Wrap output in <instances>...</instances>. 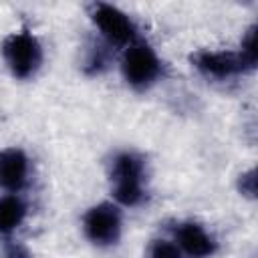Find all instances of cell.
<instances>
[{
  "instance_id": "8",
  "label": "cell",
  "mask_w": 258,
  "mask_h": 258,
  "mask_svg": "<svg viewBox=\"0 0 258 258\" xmlns=\"http://www.w3.org/2000/svg\"><path fill=\"white\" fill-rule=\"evenodd\" d=\"M28 179V157L22 149L8 147L0 151V187L18 191Z\"/></svg>"
},
{
  "instance_id": "11",
  "label": "cell",
  "mask_w": 258,
  "mask_h": 258,
  "mask_svg": "<svg viewBox=\"0 0 258 258\" xmlns=\"http://www.w3.org/2000/svg\"><path fill=\"white\" fill-rule=\"evenodd\" d=\"M147 258H181V252L177 244L169 240H153L147 250Z\"/></svg>"
},
{
  "instance_id": "5",
  "label": "cell",
  "mask_w": 258,
  "mask_h": 258,
  "mask_svg": "<svg viewBox=\"0 0 258 258\" xmlns=\"http://www.w3.org/2000/svg\"><path fill=\"white\" fill-rule=\"evenodd\" d=\"M189 60L204 77L216 81H226L252 71L244 56L232 50H198L189 56Z\"/></svg>"
},
{
  "instance_id": "7",
  "label": "cell",
  "mask_w": 258,
  "mask_h": 258,
  "mask_svg": "<svg viewBox=\"0 0 258 258\" xmlns=\"http://www.w3.org/2000/svg\"><path fill=\"white\" fill-rule=\"evenodd\" d=\"M175 244L187 258H208L216 252V240L196 222H181L175 228Z\"/></svg>"
},
{
  "instance_id": "3",
  "label": "cell",
  "mask_w": 258,
  "mask_h": 258,
  "mask_svg": "<svg viewBox=\"0 0 258 258\" xmlns=\"http://www.w3.org/2000/svg\"><path fill=\"white\" fill-rule=\"evenodd\" d=\"M121 71L125 81L135 87V89H147L149 85L155 83V79L161 73V62L155 54V50L141 40H135L127 46L123 60H121Z\"/></svg>"
},
{
  "instance_id": "6",
  "label": "cell",
  "mask_w": 258,
  "mask_h": 258,
  "mask_svg": "<svg viewBox=\"0 0 258 258\" xmlns=\"http://www.w3.org/2000/svg\"><path fill=\"white\" fill-rule=\"evenodd\" d=\"M83 228L93 244L111 246L121 236V214L111 204H99L85 214Z\"/></svg>"
},
{
  "instance_id": "4",
  "label": "cell",
  "mask_w": 258,
  "mask_h": 258,
  "mask_svg": "<svg viewBox=\"0 0 258 258\" xmlns=\"http://www.w3.org/2000/svg\"><path fill=\"white\" fill-rule=\"evenodd\" d=\"M91 18L109 44L129 46L131 42H135V36H137L135 24L119 8L105 4V2H95L91 6Z\"/></svg>"
},
{
  "instance_id": "12",
  "label": "cell",
  "mask_w": 258,
  "mask_h": 258,
  "mask_svg": "<svg viewBox=\"0 0 258 258\" xmlns=\"http://www.w3.org/2000/svg\"><path fill=\"white\" fill-rule=\"evenodd\" d=\"M107 67V50L101 48V46H91L89 50V56L85 60V71L89 75H99L103 69Z\"/></svg>"
},
{
  "instance_id": "10",
  "label": "cell",
  "mask_w": 258,
  "mask_h": 258,
  "mask_svg": "<svg viewBox=\"0 0 258 258\" xmlns=\"http://www.w3.org/2000/svg\"><path fill=\"white\" fill-rule=\"evenodd\" d=\"M242 56H244V60L254 69L256 67V60H258V44H256V26H250L248 28V32H246V36L242 38V46H240V50H238Z\"/></svg>"
},
{
  "instance_id": "1",
  "label": "cell",
  "mask_w": 258,
  "mask_h": 258,
  "mask_svg": "<svg viewBox=\"0 0 258 258\" xmlns=\"http://www.w3.org/2000/svg\"><path fill=\"white\" fill-rule=\"evenodd\" d=\"M2 56L16 79H28L38 71L42 62V48L38 38L32 32L20 30L4 38Z\"/></svg>"
},
{
  "instance_id": "13",
  "label": "cell",
  "mask_w": 258,
  "mask_h": 258,
  "mask_svg": "<svg viewBox=\"0 0 258 258\" xmlns=\"http://www.w3.org/2000/svg\"><path fill=\"white\" fill-rule=\"evenodd\" d=\"M4 258H32V254L28 252V248L24 244L6 240L4 242Z\"/></svg>"
},
{
  "instance_id": "14",
  "label": "cell",
  "mask_w": 258,
  "mask_h": 258,
  "mask_svg": "<svg viewBox=\"0 0 258 258\" xmlns=\"http://www.w3.org/2000/svg\"><path fill=\"white\" fill-rule=\"evenodd\" d=\"M240 191L248 198H254L256 194V177H254V169L246 171L240 175Z\"/></svg>"
},
{
  "instance_id": "9",
  "label": "cell",
  "mask_w": 258,
  "mask_h": 258,
  "mask_svg": "<svg viewBox=\"0 0 258 258\" xmlns=\"http://www.w3.org/2000/svg\"><path fill=\"white\" fill-rule=\"evenodd\" d=\"M26 216V206L16 196L0 198V234H10L16 230Z\"/></svg>"
},
{
  "instance_id": "2",
  "label": "cell",
  "mask_w": 258,
  "mask_h": 258,
  "mask_svg": "<svg viewBox=\"0 0 258 258\" xmlns=\"http://www.w3.org/2000/svg\"><path fill=\"white\" fill-rule=\"evenodd\" d=\"M113 196L123 206H137L143 200V159L135 153H119L111 165Z\"/></svg>"
}]
</instances>
